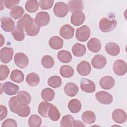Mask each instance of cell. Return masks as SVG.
<instances>
[{
	"mask_svg": "<svg viewBox=\"0 0 127 127\" xmlns=\"http://www.w3.org/2000/svg\"><path fill=\"white\" fill-rule=\"evenodd\" d=\"M20 0H6L4 1L5 7L8 9L13 8L14 7L17 5Z\"/></svg>",
	"mask_w": 127,
	"mask_h": 127,
	"instance_id": "cell-47",
	"label": "cell"
},
{
	"mask_svg": "<svg viewBox=\"0 0 127 127\" xmlns=\"http://www.w3.org/2000/svg\"><path fill=\"white\" fill-rule=\"evenodd\" d=\"M81 90L86 93H92L95 91L96 86L93 81L87 78H82L80 82Z\"/></svg>",
	"mask_w": 127,
	"mask_h": 127,
	"instance_id": "cell-11",
	"label": "cell"
},
{
	"mask_svg": "<svg viewBox=\"0 0 127 127\" xmlns=\"http://www.w3.org/2000/svg\"><path fill=\"white\" fill-rule=\"evenodd\" d=\"M39 4L37 0H28L26 1L25 7L26 10L30 13H34L39 9Z\"/></svg>",
	"mask_w": 127,
	"mask_h": 127,
	"instance_id": "cell-36",
	"label": "cell"
},
{
	"mask_svg": "<svg viewBox=\"0 0 127 127\" xmlns=\"http://www.w3.org/2000/svg\"><path fill=\"white\" fill-rule=\"evenodd\" d=\"M9 69L6 65H0V80H5L9 74Z\"/></svg>",
	"mask_w": 127,
	"mask_h": 127,
	"instance_id": "cell-45",
	"label": "cell"
},
{
	"mask_svg": "<svg viewBox=\"0 0 127 127\" xmlns=\"http://www.w3.org/2000/svg\"><path fill=\"white\" fill-rule=\"evenodd\" d=\"M112 118L116 123L123 124L127 120V114L123 110L116 109L112 113Z\"/></svg>",
	"mask_w": 127,
	"mask_h": 127,
	"instance_id": "cell-13",
	"label": "cell"
},
{
	"mask_svg": "<svg viewBox=\"0 0 127 127\" xmlns=\"http://www.w3.org/2000/svg\"><path fill=\"white\" fill-rule=\"evenodd\" d=\"M105 48L107 53L112 56L118 55L120 52L119 46L114 42H109L107 43L105 45Z\"/></svg>",
	"mask_w": 127,
	"mask_h": 127,
	"instance_id": "cell-21",
	"label": "cell"
},
{
	"mask_svg": "<svg viewBox=\"0 0 127 127\" xmlns=\"http://www.w3.org/2000/svg\"><path fill=\"white\" fill-rule=\"evenodd\" d=\"M17 98L19 103L28 105L31 102V96L30 94L25 91H20L17 94Z\"/></svg>",
	"mask_w": 127,
	"mask_h": 127,
	"instance_id": "cell-24",
	"label": "cell"
},
{
	"mask_svg": "<svg viewBox=\"0 0 127 127\" xmlns=\"http://www.w3.org/2000/svg\"><path fill=\"white\" fill-rule=\"evenodd\" d=\"M73 68L68 65H63L60 69V73L64 78H70L74 74Z\"/></svg>",
	"mask_w": 127,
	"mask_h": 127,
	"instance_id": "cell-28",
	"label": "cell"
},
{
	"mask_svg": "<svg viewBox=\"0 0 127 127\" xmlns=\"http://www.w3.org/2000/svg\"><path fill=\"white\" fill-rule=\"evenodd\" d=\"M16 113L20 117H26L30 113V109L27 105L19 103L17 108Z\"/></svg>",
	"mask_w": 127,
	"mask_h": 127,
	"instance_id": "cell-32",
	"label": "cell"
},
{
	"mask_svg": "<svg viewBox=\"0 0 127 127\" xmlns=\"http://www.w3.org/2000/svg\"><path fill=\"white\" fill-rule=\"evenodd\" d=\"M85 14L82 11H76L73 12L70 18L71 24L74 26H78L81 25L85 20Z\"/></svg>",
	"mask_w": 127,
	"mask_h": 127,
	"instance_id": "cell-14",
	"label": "cell"
},
{
	"mask_svg": "<svg viewBox=\"0 0 127 127\" xmlns=\"http://www.w3.org/2000/svg\"><path fill=\"white\" fill-rule=\"evenodd\" d=\"M42 66L45 68H51L54 65V61L53 58L49 55L44 56L41 60Z\"/></svg>",
	"mask_w": 127,
	"mask_h": 127,
	"instance_id": "cell-42",
	"label": "cell"
},
{
	"mask_svg": "<svg viewBox=\"0 0 127 127\" xmlns=\"http://www.w3.org/2000/svg\"><path fill=\"white\" fill-rule=\"evenodd\" d=\"M68 9L71 12L81 11L83 9V2L80 0H71L68 2Z\"/></svg>",
	"mask_w": 127,
	"mask_h": 127,
	"instance_id": "cell-16",
	"label": "cell"
},
{
	"mask_svg": "<svg viewBox=\"0 0 127 127\" xmlns=\"http://www.w3.org/2000/svg\"><path fill=\"white\" fill-rule=\"evenodd\" d=\"M48 84L54 88L59 87L62 84V79L58 76H52L48 79Z\"/></svg>",
	"mask_w": 127,
	"mask_h": 127,
	"instance_id": "cell-43",
	"label": "cell"
},
{
	"mask_svg": "<svg viewBox=\"0 0 127 127\" xmlns=\"http://www.w3.org/2000/svg\"><path fill=\"white\" fill-rule=\"evenodd\" d=\"M13 50L12 48L4 47L0 49V59L3 63H8L12 59Z\"/></svg>",
	"mask_w": 127,
	"mask_h": 127,
	"instance_id": "cell-7",
	"label": "cell"
},
{
	"mask_svg": "<svg viewBox=\"0 0 127 127\" xmlns=\"http://www.w3.org/2000/svg\"><path fill=\"white\" fill-rule=\"evenodd\" d=\"M28 124L31 127H40L42 124V119L37 115H32L28 119Z\"/></svg>",
	"mask_w": 127,
	"mask_h": 127,
	"instance_id": "cell-38",
	"label": "cell"
},
{
	"mask_svg": "<svg viewBox=\"0 0 127 127\" xmlns=\"http://www.w3.org/2000/svg\"><path fill=\"white\" fill-rule=\"evenodd\" d=\"M50 17L49 14L45 11H40L37 13L35 22L39 26H45L49 23Z\"/></svg>",
	"mask_w": 127,
	"mask_h": 127,
	"instance_id": "cell-8",
	"label": "cell"
},
{
	"mask_svg": "<svg viewBox=\"0 0 127 127\" xmlns=\"http://www.w3.org/2000/svg\"><path fill=\"white\" fill-rule=\"evenodd\" d=\"M42 98L46 102L51 101L55 97V92L50 88H46L41 91Z\"/></svg>",
	"mask_w": 127,
	"mask_h": 127,
	"instance_id": "cell-31",
	"label": "cell"
},
{
	"mask_svg": "<svg viewBox=\"0 0 127 127\" xmlns=\"http://www.w3.org/2000/svg\"><path fill=\"white\" fill-rule=\"evenodd\" d=\"M54 2L53 0H40L39 4L42 9L47 10L50 9Z\"/></svg>",
	"mask_w": 127,
	"mask_h": 127,
	"instance_id": "cell-46",
	"label": "cell"
},
{
	"mask_svg": "<svg viewBox=\"0 0 127 127\" xmlns=\"http://www.w3.org/2000/svg\"><path fill=\"white\" fill-rule=\"evenodd\" d=\"M87 46L89 51L93 53H97L101 49L100 41L96 38H92L87 42Z\"/></svg>",
	"mask_w": 127,
	"mask_h": 127,
	"instance_id": "cell-17",
	"label": "cell"
},
{
	"mask_svg": "<svg viewBox=\"0 0 127 127\" xmlns=\"http://www.w3.org/2000/svg\"><path fill=\"white\" fill-rule=\"evenodd\" d=\"M96 98L97 101L101 104L109 105L113 102V96L108 92L101 91L96 94Z\"/></svg>",
	"mask_w": 127,
	"mask_h": 127,
	"instance_id": "cell-6",
	"label": "cell"
},
{
	"mask_svg": "<svg viewBox=\"0 0 127 127\" xmlns=\"http://www.w3.org/2000/svg\"><path fill=\"white\" fill-rule=\"evenodd\" d=\"M15 25L14 21L9 17H3L1 19V26L2 29L6 31H11Z\"/></svg>",
	"mask_w": 127,
	"mask_h": 127,
	"instance_id": "cell-20",
	"label": "cell"
},
{
	"mask_svg": "<svg viewBox=\"0 0 127 127\" xmlns=\"http://www.w3.org/2000/svg\"><path fill=\"white\" fill-rule=\"evenodd\" d=\"M107 64L106 58L103 55L97 54L95 55L91 60L92 66L96 69H102Z\"/></svg>",
	"mask_w": 127,
	"mask_h": 127,
	"instance_id": "cell-9",
	"label": "cell"
},
{
	"mask_svg": "<svg viewBox=\"0 0 127 127\" xmlns=\"http://www.w3.org/2000/svg\"><path fill=\"white\" fill-rule=\"evenodd\" d=\"M59 33L60 36L64 39H70L74 36V29L69 24H65L61 27Z\"/></svg>",
	"mask_w": 127,
	"mask_h": 127,
	"instance_id": "cell-10",
	"label": "cell"
},
{
	"mask_svg": "<svg viewBox=\"0 0 127 127\" xmlns=\"http://www.w3.org/2000/svg\"><path fill=\"white\" fill-rule=\"evenodd\" d=\"M26 81L29 85L31 86H35L39 83L40 77L36 73L31 72L26 76Z\"/></svg>",
	"mask_w": 127,
	"mask_h": 127,
	"instance_id": "cell-30",
	"label": "cell"
},
{
	"mask_svg": "<svg viewBox=\"0 0 127 127\" xmlns=\"http://www.w3.org/2000/svg\"><path fill=\"white\" fill-rule=\"evenodd\" d=\"M11 34L14 40L17 41H22L25 38L23 29L17 25L14 26L11 31Z\"/></svg>",
	"mask_w": 127,
	"mask_h": 127,
	"instance_id": "cell-23",
	"label": "cell"
},
{
	"mask_svg": "<svg viewBox=\"0 0 127 127\" xmlns=\"http://www.w3.org/2000/svg\"><path fill=\"white\" fill-rule=\"evenodd\" d=\"M24 12V11L22 7L20 6H16L11 9L10 15L13 18L17 19L20 18Z\"/></svg>",
	"mask_w": 127,
	"mask_h": 127,
	"instance_id": "cell-41",
	"label": "cell"
},
{
	"mask_svg": "<svg viewBox=\"0 0 127 127\" xmlns=\"http://www.w3.org/2000/svg\"><path fill=\"white\" fill-rule=\"evenodd\" d=\"M51 104L47 102H42L38 106V113L43 117L47 118L48 117V111Z\"/></svg>",
	"mask_w": 127,
	"mask_h": 127,
	"instance_id": "cell-34",
	"label": "cell"
},
{
	"mask_svg": "<svg viewBox=\"0 0 127 127\" xmlns=\"http://www.w3.org/2000/svg\"><path fill=\"white\" fill-rule=\"evenodd\" d=\"M10 77L11 80L13 82L19 83L23 81L24 76L21 70L19 69H14L11 72Z\"/></svg>",
	"mask_w": 127,
	"mask_h": 127,
	"instance_id": "cell-35",
	"label": "cell"
},
{
	"mask_svg": "<svg viewBox=\"0 0 127 127\" xmlns=\"http://www.w3.org/2000/svg\"><path fill=\"white\" fill-rule=\"evenodd\" d=\"M0 120L2 121L5 118L7 115V110L6 107L2 105H0Z\"/></svg>",
	"mask_w": 127,
	"mask_h": 127,
	"instance_id": "cell-49",
	"label": "cell"
},
{
	"mask_svg": "<svg viewBox=\"0 0 127 127\" xmlns=\"http://www.w3.org/2000/svg\"><path fill=\"white\" fill-rule=\"evenodd\" d=\"M3 91L8 95H15L19 90L18 85L8 81L4 83L3 84Z\"/></svg>",
	"mask_w": 127,
	"mask_h": 127,
	"instance_id": "cell-15",
	"label": "cell"
},
{
	"mask_svg": "<svg viewBox=\"0 0 127 127\" xmlns=\"http://www.w3.org/2000/svg\"><path fill=\"white\" fill-rule=\"evenodd\" d=\"M49 44L50 47L53 49L59 50L63 47L64 41L61 38L58 36H54L50 39Z\"/></svg>",
	"mask_w": 127,
	"mask_h": 127,
	"instance_id": "cell-25",
	"label": "cell"
},
{
	"mask_svg": "<svg viewBox=\"0 0 127 127\" xmlns=\"http://www.w3.org/2000/svg\"><path fill=\"white\" fill-rule=\"evenodd\" d=\"M48 117L53 121H57L60 117V113L57 108L54 105H51L48 111Z\"/></svg>",
	"mask_w": 127,
	"mask_h": 127,
	"instance_id": "cell-37",
	"label": "cell"
},
{
	"mask_svg": "<svg viewBox=\"0 0 127 127\" xmlns=\"http://www.w3.org/2000/svg\"><path fill=\"white\" fill-rule=\"evenodd\" d=\"M114 73L118 76H122L127 72V64L126 62L122 60H116L113 65Z\"/></svg>",
	"mask_w": 127,
	"mask_h": 127,
	"instance_id": "cell-4",
	"label": "cell"
},
{
	"mask_svg": "<svg viewBox=\"0 0 127 127\" xmlns=\"http://www.w3.org/2000/svg\"><path fill=\"white\" fill-rule=\"evenodd\" d=\"M33 19L28 14H25L17 22V25L22 27L24 29L27 28L34 23Z\"/></svg>",
	"mask_w": 127,
	"mask_h": 127,
	"instance_id": "cell-19",
	"label": "cell"
},
{
	"mask_svg": "<svg viewBox=\"0 0 127 127\" xmlns=\"http://www.w3.org/2000/svg\"><path fill=\"white\" fill-rule=\"evenodd\" d=\"M90 35V30L87 25H83L76 29L75 37L76 39L79 41H86L89 39Z\"/></svg>",
	"mask_w": 127,
	"mask_h": 127,
	"instance_id": "cell-3",
	"label": "cell"
},
{
	"mask_svg": "<svg viewBox=\"0 0 127 127\" xmlns=\"http://www.w3.org/2000/svg\"><path fill=\"white\" fill-rule=\"evenodd\" d=\"M73 127H85V126L80 121L74 120L73 123Z\"/></svg>",
	"mask_w": 127,
	"mask_h": 127,
	"instance_id": "cell-50",
	"label": "cell"
},
{
	"mask_svg": "<svg viewBox=\"0 0 127 127\" xmlns=\"http://www.w3.org/2000/svg\"><path fill=\"white\" fill-rule=\"evenodd\" d=\"M73 117L70 115H67L64 116L61 122L60 126L61 127H73V123L74 122Z\"/></svg>",
	"mask_w": 127,
	"mask_h": 127,
	"instance_id": "cell-40",
	"label": "cell"
},
{
	"mask_svg": "<svg viewBox=\"0 0 127 127\" xmlns=\"http://www.w3.org/2000/svg\"><path fill=\"white\" fill-rule=\"evenodd\" d=\"M53 11L57 17H64L66 15L68 12V5L63 2H57L54 5Z\"/></svg>",
	"mask_w": 127,
	"mask_h": 127,
	"instance_id": "cell-2",
	"label": "cell"
},
{
	"mask_svg": "<svg viewBox=\"0 0 127 127\" xmlns=\"http://www.w3.org/2000/svg\"><path fill=\"white\" fill-rule=\"evenodd\" d=\"M68 108L72 113H77L81 109V102L76 99H72L68 102Z\"/></svg>",
	"mask_w": 127,
	"mask_h": 127,
	"instance_id": "cell-29",
	"label": "cell"
},
{
	"mask_svg": "<svg viewBox=\"0 0 127 127\" xmlns=\"http://www.w3.org/2000/svg\"><path fill=\"white\" fill-rule=\"evenodd\" d=\"M81 119L84 123L91 124L95 122L96 116L92 111H86L82 114Z\"/></svg>",
	"mask_w": 127,
	"mask_h": 127,
	"instance_id": "cell-27",
	"label": "cell"
},
{
	"mask_svg": "<svg viewBox=\"0 0 127 127\" xmlns=\"http://www.w3.org/2000/svg\"><path fill=\"white\" fill-rule=\"evenodd\" d=\"M76 70L79 75L81 76H86L90 74L91 68L90 64L88 62L83 61L78 64Z\"/></svg>",
	"mask_w": 127,
	"mask_h": 127,
	"instance_id": "cell-12",
	"label": "cell"
},
{
	"mask_svg": "<svg viewBox=\"0 0 127 127\" xmlns=\"http://www.w3.org/2000/svg\"><path fill=\"white\" fill-rule=\"evenodd\" d=\"M72 52L75 56L81 57L83 56L86 52V47L84 45L76 43L73 46Z\"/></svg>",
	"mask_w": 127,
	"mask_h": 127,
	"instance_id": "cell-33",
	"label": "cell"
},
{
	"mask_svg": "<svg viewBox=\"0 0 127 127\" xmlns=\"http://www.w3.org/2000/svg\"><path fill=\"white\" fill-rule=\"evenodd\" d=\"M40 26L38 25L34 21V23L29 27L25 29L26 34L29 36H35L37 35L40 31Z\"/></svg>",
	"mask_w": 127,
	"mask_h": 127,
	"instance_id": "cell-39",
	"label": "cell"
},
{
	"mask_svg": "<svg viewBox=\"0 0 127 127\" xmlns=\"http://www.w3.org/2000/svg\"><path fill=\"white\" fill-rule=\"evenodd\" d=\"M117 21L116 20H109L108 18H102L99 24L100 29L104 33L111 31L115 28L117 26Z\"/></svg>",
	"mask_w": 127,
	"mask_h": 127,
	"instance_id": "cell-1",
	"label": "cell"
},
{
	"mask_svg": "<svg viewBox=\"0 0 127 127\" xmlns=\"http://www.w3.org/2000/svg\"><path fill=\"white\" fill-rule=\"evenodd\" d=\"M0 37H1V44H0V47H1L3 44H4V38L3 37L2 34H0Z\"/></svg>",
	"mask_w": 127,
	"mask_h": 127,
	"instance_id": "cell-51",
	"label": "cell"
},
{
	"mask_svg": "<svg viewBox=\"0 0 127 127\" xmlns=\"http://www.w3.org/2000/svg\"><path fill=\"white\" fill-rule=\"evenodd\" d=\"M14 61L15 64L21 69L26 67L29 63L28 57L23 53H16L14 57Z\"/></svg>",
	"mask_w": 127,
	"mask_h": 127,
	"instance_id": "cell-5",
	"label": "cell"
},
{
	"mask_svg": "<svg viewBox=\"0 0 127 127\" xmlns=\"http://www.w3.org/2000/svg\"><path fill=\"white\" fill-rule=\"evenodd\" d=\"M64 91L67 96L74 97L77 94L78 91V87L74 83L69 82L65 85Z\"/></svg>",
	"mask_w": 127,
	"mask_h": 127,
	"instance_id": "cell-22",
	"label": "cell"
},
{
	"mask_svg": "<svg viewBox=\"0 0 127 127\" xmlns=\"http://www.w3.org/2000/svg\"><path fill=\"white\" fill-rule=\"evenodd\" d=\"M19 104V103L17 100L16 96H13L11 97L9 100L8 102L9 107L10 111L13 113H16V111Z\"/></svg>",
	"mask_w": 127,
	"mask_h": 127,
	"instance_id": "cell-44",
	"label": "cell"
},
{
	"mask_svg": "<svg viewBox=\"0 0 127 127\" xmlns=\"http://www.w3.org/2000/svg\"><path fill=\"white\" fill-rule=\"evenodd\" d=\"M114 79L110 76L103 77L100 81V86L105 90H109L112 88L115 85Z\"/></svg>",
	"mask_w": 127,
	"mask_h": 127,
	"instance_id": "cell-18",
	"label": "cell"
},
{
	"mask_svg": "<svg viewBox=\"0 0 127 127\" xmlns=\"http://www.w3.org/2000/svg\"><path fill=\"white\" fill-rule=\"evenodd\" d=\"M2 127H16L17 126L16 121L12 119H7L2 124Z\"/></svg>",
	"mask_w": 127,
	"mask_h": 127,
	"instance_id": "cell-48",
	"label": "cell"
},
{
	"mask_svg": "<svg viewBox=\"0 0 127 127\" xmlns=\"http://www.w3.org/2000/svg\"><path fill=\"white\" fill-rule=\"evenodd\" d=\"M58 60L62 63H68L71 62L72 56L71 53L66 50H61L57 54Z\"/></svg>",
	"mask_w": 127,
	"mask_h": 127,
	"instance_id": "cell-26",
	"label": "cell"
}]
</instances>
